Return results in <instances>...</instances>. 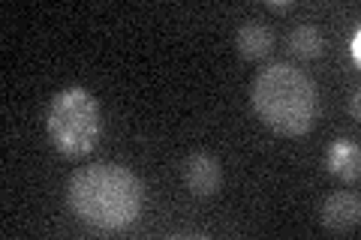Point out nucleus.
Wrapping results in <instances>:
<instances>
[{"label": "nucleus", "mask_w": 361, "mask_h": 240, "mask_svg": "<svg viewBox=\"0 0 361 240\" xmlns=\"http://www.w3.org/2000/svg\"><path fill=\"white\" fill-rule=\"evenodd\" d=\"M238 51L241 57L247 61H259V57H265L271 49H274V33L271 27H265L262 21H247V25L238 30Z\"/></svg>", "instance_id": "0eeeda50"}, {"label": "nucleus", "mask_w": 361, "mask_h": 240, "mask_svg": "<svg viewBox=\"0 0 361 240\" xmlns=\"http://www.w3.org/2000/svg\"><path fill=\"white\" fill-rule=\"evenodd\" d=\"M250 102L271 132L295 139L313 130L319 96L307 72L292 63H268L250 84Z\"/></svg>", "instance_id": "f03ea898"}, {"label": "nucleus", "mask_w": 361, "mask_h": 240, "mask_svg": "<svg viewBox=\"0 0 361 240\" xmlns=\"http://www.w3.org/2000/svg\"><path fill=\"white\" fill-rule=\"evenodd\" d=\"M325 168H329L334 177L346 180V184H355L358 168H361L358 144L353 139H334L329 144V153H325Z\"/></svg>", "instance_id": "423d86ee"}, {"label": "nucleus", "mask_w": 361, "mask_h": 240, "mask_svg": "<svg viewBox=\"0 0 361 240\" xmlns=\"http://www.w3.org/2000/svg\"><path fill=\"white\" fill-rule=\"evenodd\" d=\"M322 49H325V37L319 33V27H313V25H298L295 30L289 33V51H292V54L313 61V57L322 54Z\"/></svg>", "instance_id": "6e6552de"}, {"label": "nucleus", "mask_w": 361, "mask_h": 240, "mask_svg": "<svg viewBox=\"0 0 361 240\" xmlns=\"http://www.w3.org/2000/svg\"><path fill=\"white\" fill-rule=\"evenodd\" d=\"M66 201L82 222L99 232H123L142 213V184L118 163H94L73 175Z\"/></svg>", "instance_id": "f257e3e1"}, {"label": "nucleus", "mask_w": 361, "mask_h": 240, "mask_svg": "<svg viewBox=\"0 0 361 240\" xmlns=\"http://www.w3.org/2000/svg\"><path fill=\"white\" fill-rule=\"evenodd\" d=\"M358 42H361V30H353V42H349V51H353V63H361V51H358Z\"/></svg>", "instance_id": "1a4fd4ad"}, {"label": "nucleus", "mask_w": 361, "mask_h": 240, "mask_svg": "<svg viewBox=\"0 0 361 240\" xmlns=\"http://www.w3.org/2000/svg\"><path fill=\"white\" fill-rule=\"evenodd\" d=\"M184 184L196 198H211L223 184L220 163L211 153H190L184 163Z\"/></svg>", "instance_id": "39448f33"}, {"label": "nucleus", "mask_w": 361, "mask_h": 240, "mask_svg": "<svg viewBox=\"0 0 361 240\" xmlns=\"http://www.w3.org/2000/svg\"><path fill=\"white\" fill-rule=\"evenodd\" d=\"M349 108H353V118H358V94L353 96V102H349Z\"/></svg>", "instance_id": "9b49d317"}, {"label": "nucleus", "mask_w": 361, "mask_h": 240, "mask_svg": "<svg viewBox=\"0 0 361 240\" xmlns=\"http://www.w3.org/2000/svg\"><path fill=\"white\" fill-rule=\"evenodd\" d=\"M49 139L63 156H87L103 135V111L85 87H66L49 106Z\"/></svg>", "instance_id": "7ed1b4c3"}, {"label": "nucleus", "mask_w": 361, "mask_h": 240, "mask_svg": "<svg viewBox=\"0 0 361 240\" xmlns=\"http://www.w3.org/2000/svg\"><path fill=\"white\" fill-rule=\"evenodd\" d=\"M268 9H274V13H289V9H295V4H283V0H271Z\"/></svg>", "instance_id": "9d476101"}, {"label": "nucleus", "mask_w": 361, "mask_h": 240, "mask_svg": "<svg viewBox=\"0 0 361 240\" xmlns=\"http://www.w3.org/2000/svg\"><path fill=\"white\" fill-rule=\"evenodd\" d=\"M319 220L322 225L334 234H349L358 228L361 220V204L355 192H331L319 208Z\"/></svg>", "instance_id": "20e7f679"}]
</instances>
